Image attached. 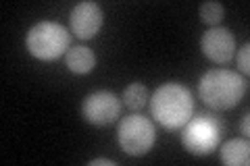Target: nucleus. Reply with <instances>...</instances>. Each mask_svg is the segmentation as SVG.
<instances>
[{"instance_id":"nucleus-1","label":"nucleus","mask_w":250,"mask_h":166,"mask_svg":"<svg viewBox=\"0 0 250 166\" xmlns=\"http://www.w3.org/2000/svg\"><path fill=\"white\" fill-rule=\"evenodd\" d=\"M150 114L161 127L182 129L194 114L192 92L177 81L163 83L150 98Z\"/></svg>"},{"instance_id":"nucleus-2","label":"nucleus","mask_w":250,"mask_h":166,"mask_svg":"<svg viewBox=\"0 0 250 166\" xmlns=\"http://www.w3.org/2000/svg\"><path fill=\"white\" fill-rule=\"evenodd\" d=\"M248 92V81L240 73L228 69H213L198 81V96L208 108L229 110L238 106Z\"/></svg>"},{"instance_id":"nucleus-3","label":"nucleus","mask_w":250,"mask_h":166,"mask_svg":"<svg viewBox=\"0 0 250 166\" xmlns=\"http://www.w3.org/2000/svg\"><path fill=\"white\" fill-rule=\"evenodd\" d=\"M71 44V34L54 21H40L27 31L25 46L29 54L38 60H57L67 54Z\"/></svg>"},{"instance_id":"nucleus-4","label":"nucleus","mask_w":250,"mask_h":166,"mask_svg":"<svg viewBox=\"0 0 250 166\" xmlns=\"http://www.w3.org/2000/svg\"><path fill=\"white\" fill-rule=\"evenodd\" d=\"M223 135V123L215 116L198 114L192 116L184 125L182 131V146L194 156H207L213 154L221 144Z\"/></svg>"},{"instance_id":"nucleus-5","label":"nucleus","mask_w":250,"mask_h":166,"mask_svg":"<svg viewBox=\"0 0 250 166\" xmlns=\"http://www.w3.org/2000/svg\"><path fill=\"white\" fill-rule=\"evenodd\" d=\"M117 139L125 154L129 156H144L152 149L156 141V129L150 118L142 114H129L119 123Z\"/></svg>"},{"instance_id":"nucleus-6","label":"nucleus","mask_w":250,"mask_h":166,"mask_svg":"<svg viewBox=\"0 0 250 166\" xmlns=\"http://www.w3.org/2000/svg\"><path fill=\"white\" fill-rule=\"evenodd\" d=\"M82 116L94 127H108L121 116V100L106 90L94 92L82 102Z\"/></svg>"},{"instance_id":"nucleus-7","label":"nucleus","mask_w":250,"mask_h":166,"mask_svg":"<svg viewBox=\"0 0 250 166\" xmlns=\"http://www.w3.org/2000/svg\"><path fill=\"white\" fill-rule=\"evenodd\" d=\"M200 50L215 65H228L236 54V37L228 27H213L202 36Z\"/></svg>"},{"instance_id":"nucleus-8","label":"nucleus","mask_w":250,"mask_h":166,"mask_svg":"<svg viewBox=\"0 0 250 166\" xmlns=\"http://www.w3.org/2000/svg\"><path fill=\"white\" fill-rule=\"evenodd\" d=\"M103 9L96 2H80L73 6L71 15H69V23H71V31L75 37L80 39H92L103 27Z\"/></svg>"},{"instance_id":"nucleus-9","label":"nucleus","mask_w":250,"mask_h":166,"mask_svg":"<svg viewBox=\"0 0 250 166\" xmlns=\"http://www.w3.org/2000/svg\"><path fill=\"white\" fill-rule=\"evenodd\" d=\"M65 65L67 69L75 75H85L96 67V56L90 48L85 46H75V48H69L65 54Z\"/></svg>"},{"instance_id":"nucleus-10","label":"nucleus","mask_w":250,"mask_h":166,"mask_svg":"<svg viewBox=\"0 0 250 166\" xmlns=\"http://www.w3.org/2000/svg\"><path fill=\"white\" fill-rule=\"evenodd\" d=\"M221 162L228 166H248L250 164V144L248 139H229L221 146Z\"/></svg>"},{"instance_id":"nucleus-11","label":"nucleus","mask_w":250,"mask_h":166,"mask_svg":"<svg viewBox=\"0 0 250 166\" xmlns=\"http://www.w3.org/2000/svg\"><path fill=\"white\" fill-rule=\"evenodd\" d=\"M148 100H150V98H148L146 85L140 83V81L129 83L127 88H125V92H123V102H125V106H127L129 110H140V108H144Z\"/></svg>"},{"instance_id":"nucleus-12","label":"nucleus","mask_w":250,"mask_h":166,"mask_svg":"<svg viewBox=\"0 0 250 166\" xmlns=\"http://www.w3.org/2000/svg\"><path fill=\"white\" fill-rule=\"evenodd\" d=\"M198 15H200V21L207 23V25H219L225 15V9L221 2H202Z\"/></svg>"},{"instance_id":"nucleus-13","label":"nucleus","mask_w":250,"mask_h":166,"mask_svg":"<svg viewBox=\"0 0 250 166\" xmlns=\"http://www.w3.org/2000/svg\"><path fill=\"white\" fill-rule=\"evenodd\" d=\"M238 67L244 75L250 73V44H244L242 50L238 52Z\"/></svg>"},{"instance_id":"nucleus-14","label":"nucleus","mask_w":250,"mask_h":166,"mask_svg":"<svg viewBox=\"0 0 250 166\" xmlns=\"http://www.w3.org/2000/svg\"><path fill=\"white\" fill-rule=\"evenodd\" d=\"M117 162L115 160H108V158H96V160H92L90 166H115Z\"/></svg>"},{"instance_id":"nucleus-15","label":"nucleus","mask_w":250,"mask_h":166,"mask_svg":"<svg viewBox=\"0 0 250 166\" xmlns=\"http://www.w3.org/2000/svg\"><path fill=\"white\" fill-rule=\"evenodd\" d=\"M240 129H242V133H244V135H248V133H250V112H246L244 118H242Z\"/></svg>"}]
</instances>
